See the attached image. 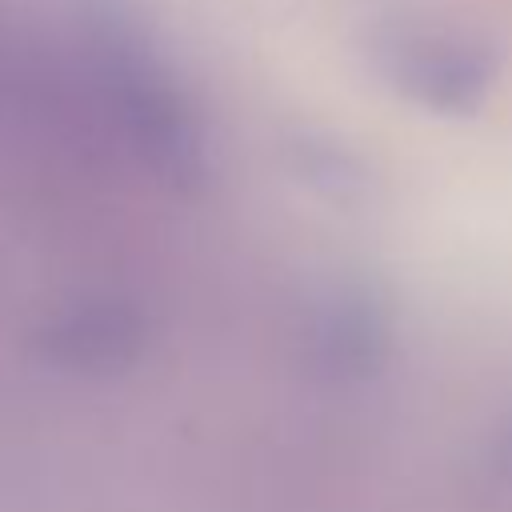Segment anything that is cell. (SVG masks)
Returning <instances> with one entry per match:
<instances>
[{
	"instance_id": "1",
	"label": "cell",
	"mask_w": 512,
	"mask_h": 512,
	"mask_svg": "<svg viewBox=\"0 0 512 512\" xmlns=\"http://www.w3.org/2000/svg\"><path fill=\"white\" fill-rule=\"evenodd\" d=\"M372 56L388 80L432 108H472L492 76L484 48H468L452 32L408 20H384L372 36Z\"/></svg>"
}]
</instances>
